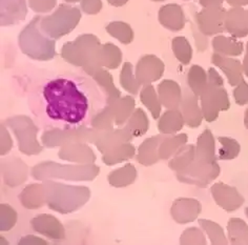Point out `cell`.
<instances>
[{
    "label": "cell",
    "instance_id": "obj_15",
    "mask_svg": "<svg viewBox=\"0 0 248 245\" xmlns=\"http://www.w3.org/2000/svg\"><path fill=\"white\" fill-rule=\"evenodd\" d=\"M228 231L231 241L234 244H247L248 226L241 219H232L228 223Z\"/></svg>",
    "mask_w": 248,
    "mask_h": 245
},
{
    "label": "cell",
    "instance_id": "obj_11",
    "mask_svg": "<svg viewBox=\"0 0 248 245\" xmlns=\"http://www.w3.org/2000/svg\"><path fill=\"white\" fill-rule=\"evenodd\" d=\"M197 160L204 163H215V143L212 133L205 131L198 141V158Z\"/></svg>",
    "mask_w": 248,
    "mask_h": 245
},
{
    "label": "cell",
    "instance_id": "obj_2",
    "mask_svg": "<svg viewBox=\"0 0 248 245\" xmlns=\"http://www.w3.org/2000/svg\"><path fill=\"white\" fill-rule=\"evenodd\" d=\"M209 85L202 94L203 113L207 121H214L218 117L219 111H227L229 101L226 91L222 89L223 80L214 68L209 70Z\"/></svg>",
    "mask_w": 248,
    "mask_h": 245
},
{
    "label": "cell",
    "instance_id": "obj_12",
    "mask_svg": "<svg viewBox=\"0 0 248 245\" xmlns=\"http://www.w3.org/2000/svg\"><path fill=\"white\" fill-rule=\"evenodd\" d=\"M213 45L217 52L226 55L239 56L243 52V43L226 37H217L214 39Z\"/></svg>",
    "mask_w": 248,
    "mask_h": 245
},
{
    "label": "cell",
    "instance_id": "obj_14",
    "mask_svg": "<svg viewBox=\"0 0 248 245\" xmlns=\"http://www.w3.org/2000/svg\"><path fill=\"white\" fill-rule=\"evenodd\" d=\"M183 113L186 119V123L189 127L196 128L201 123L202 116L199 110V106L197 104V99L195 97H186L183 102Z\"/></svg>",
    "mask_w": 248,
    "mask_h": 245
},
{
    "label": "cell",
    "instance_id": "obj_5",
    "mask_svg": "<svg viewBox=\"0 0 248 245\" xmlns=\"http://www.w3.org/2000/svg\"><path fill=\"white\" fill-rule=\"evenodd\" d=\"M225 26L229 33L235 37H246L248 34L247 12L241 8H235L227 13Z\"/></svg>",
    "mask_w": 248,
    "mask_h": 245
},
{
    "label": "cell",
    "instance_id": "obj_25",
    "mask_svg": "<svg viewBox=\"0 0 248 245\" xmlns=\"http://www.w3.org/2000/svg\"><path fill=\"white\" fill-rule=\"evenodd\" d=\"M222 2V0H201V4L204 7H216Z\"/></svg>",
    "mask_w": 248,
    "mask_h": 245
},
{
    "label": "cell",
    "instance_id": "obj_21",
    "mask_svg": "<svg viewBox=\"0 0 248 245\" xmlns=\"http://www.w3.org/2000/svg\"><path fill=\"white\" fill-rule=\"evenodd\" d=\"M180 152H181V154L177 156L170 164V166L173 169L184 168L186 165L188 164L189 161L193 159V157H194V147H185L182 150H180Z\"/></svg>",
    "mask_w": 248,
    "mask_h": 245
},
{
    "label": "cell",
    "instance_id": "obj_4",
    "mask_svg": "<svg viewBox=\"0 0 248 245\" xmlns=\"http://www.w3.org/2000/svg\"><path fill=\"white\" fill-rule=\"evenodd\" d=\"M164 65L157 57L146 56L138 64V79L141 82H151L161 77Z\"/></svg>",
    "mask_w": 248,
    "mask_h": 245
},
{
    "label": "cell",
    "instance_id": "obj_3",
    "mask_svg": "<svg viewBox=\"0 0 248 245\" xmlns=\"http://www.w3.org/2000/svg\"><path fill=\"white\" fill-rule=\"evenodd\" d=\"M212 192L217 203L227 212H234L244 203V198L234 187L219 183L213 186Z\"/></svg>",
    "mask_w": 248,
    "mask_h": 245
},
{
    "label": "cell",
    "instance_id": "obj_1",
    "mask_svg": "<svg viewBox=\"0 0 248 245\" xmlns=\"http://www.w3.org/2000/svg\"><path fill=\"white\" fill-rule=\"evenodd\" d=\"M22 90L31 114L42 129L89 127L107 103L95 81L76 72L33 70L26 75Z\"/></svg>",
    "mask_w": 248,
    "mask_h": 245
},
{
    "label": "cell",
    "instance_id": "obj_26",
    "mask_svg": "<svg viewBox=\"0 0 248 245\" xmlns=\"http://www.w3.org/2000/svg\"><path fill=\"white\" fill-rule=\"evenodd\" d=\"M226 1L233 7H242V5L248 4V0H226Z\"/></svg>",
    "mask_w": 248,
    "mask_h": 245
},
{
    "label": "cell",
    "instance_id": "obj_18",
    "mask_svg": "<svg viewBox=\"0 0 248 245\" xmlns=\"http://www.w3.org/2000/svg\"><path fill=\"white\" fill-rule=\"evenodd\" d=\"M172 49L179 61L187 65L191 59V48L189 43L183 37H178L172 40Z\"/></svg>",
    "mask_w": 248,
    "mask_h": 245
},
{
    "label": "cell",
    "instance_id": "obj_29",
    "mask_svg": "<svg viewBox=\"0 0 248 245\" xmlns=\"http://www.w3.org/2000/svg\"><path fill=\"white\" fill-rule=\"evenodd\" d=\"M245 215H246L247 218H248V207H246V209H245Z\"/></svg>",
    "mask_w": 248,
    "mask_h": 245
},
{
    "label": "cell",
    "instance_id": "obj_22",
    "mask_svg": "<svg viewBox=\"0 0 248 245\" xmlns=\"http://www.w3.org/2000/svg\"><path fill=\"white\" fill-rule=\"evenodd\" d=\"M186 142V136L185 135H181L172 138V139L167 140L163 147H161V158H169V157L171 155V153H173L180 144L185 143Z\"/></svg>",
    "mask_w": 248,
    "mask_h": 245
},
{
    "label": "cell",
    "instance_id": "obj_13",
    "mask_svg": "<svg viewBox=\"0 0 248 245\" xmlns=\"http://www.w3.org/2000/svg\"><path fill=\"white\" fill-rule=\"evenodd\" d=\"M182 125L183 121L181 114L178 111H170L165 113L163 117L161 118L159 122V130L161 133L170 134L182 129Z\"/></svg>",
    "mask_w": 248,
    "mask_h": 245
},
{
    "label": "cell",
    "instance_id": "obj_8",
    "mask_svg": "<svg viewBox=\"0 0 248 245\" xmlns=\"http://www.w3.org/2000/svg\"><path fill=\"white\" fill-rule=\"evenodd\" d=\"M200 212L199 202L194 200H179L171 209V213L178 222L193 221Z\"/></svg>",
    "mask_w": 248,
    "mask_h": 245
},
{
    "label": "cell",
    "instance_id": "obj_30",
    "mask_svg": "<svg viewBox=\"0 0 248 245\" xmlns=\"http://www.w3.org/2000/svg\"><path fill=\"white\" fill-rule=\"evenodd\" d=\"M246 56L248 57V42H247V52H246Z\"/></svg>",
    "mask_w": 248,
    "mask_h": 245
},
{
    "label": "cell",
    "instance_id": "obj_7",
    "mask_svg": "<svg viewBox=\"0 0 248 245\" xmlns=\"http://www.w3.org/2000/svg\"><path fill=\"white\" fill-rule=\"evenodd\" d=\"M213 62L220 66L222 71H224L231 85H237L243 80V65L240 64V61L221 57L216 54L213 56Z\"/></svg>",
    "mask_w": 248,
    "mask_h": 245
},
{
    "label": "cell",
    "instance_id": "obj_10",
    "mask_svg": "<svg viewBox=\"0 0 248 245\" xmlns=\"http://www.w3.org/2000/svg\"><path fill=\"white\" fill-rule=\"evenodd\" d=\"M160 99L166 108H177L180 99H181V91L179 85L173 81L166 80L159 85Z\"/></svg>",
    "mask_w": 248,
    "mask_h": 245
},
{
    "label": "cell",
    "instance_id": "obj_16",
    "mask_svg": "<svg viewBox=\"0 0 248 245\" xmlns=\"http://www.w3.org/2000/svg\"><path fill=\"white\" fill-rule=\"evenodd\" d=\"M188 84L190 85L191 90L194 91L196 95H201L205 91L206 74L202 70L201 66L194 65L191 67L188 74Z\"/></svg>",
    "mask_w": 248,
    "mask_h": 245
},
{
    "label": "cell",
    "instance_id": "obj_23",
    "mask_svg": "<svg viewBox=\"0 0 248 245\" xmlns=\"http://www.w3.org/2000/svg\"><path fill=\"white\" fill-rule=\"evenodd\" d=\"M200 223L202 224L203 228L208 231L210 238H212L213 243H226L224 234H223L222 229L218 225L208 221H200Z\"/></svg>",
    "mask_w": 248,
    "mask_h": 245
},
{
    "label": "cell",
    "instance_id": "obj_27",
    "mask_svg": "<svg viewBox=\"0 0 248 245\" xmlns=\"http://www.w3.org/2000/svg\"><path fill=\"white\" fill-rule=\"evenodd\" d=\"M243 71L245 72L246 76L248 77V57H247V56H245V58H244V62H243Z\"/></svg>",
    "mask_w": 248,
    "mask_h": 245
},
{
    "label": "cell",
    "instance_id": "obj_6",
    "mask_svg": "<svg viewBox=\"0 0 248 245\" xmlns=\"http://www.w3.org/2000/svg\"><path fill=\"white\" fill-rule=\"evenodd\" d=\"M223 16H224V11L216 7L212 8V10L202 12L201 14L198 15V20H199L202 32L207 35L222 32Z\"/></svg>",
    "mask_w": 248,
    "mask_h": 245
},
{
    "label": "cell",
    "instance_id": "obj_9",
    "mask_svg": "<svg viewBox=\"0 0 248 245\" xmlns=\"http://www.w3.org/2000/svg\"><path fill=\"white\" fill-rule=\"evenodd\" d=\"M160 21L170 30L178 31L184 27V16L181 8L176 4L163 7L160 11Z\"/></svg>",
    "mask_w": 248,
    "mask_h": 245
},
{
    "label": "cell",
    "instance_id": "obj_28",
    "mask_svg": "<svg viewBox=\"0 0 248 245\" xmlns=\"http://www.w3.org/2000/svg\"><path fill=\"white\" fill-rule=\"evenodd\" d=\"M244 124L245 128L248 130V109H246L245 111V117H244Z\"/></svg>",
    "mask_w": 248,
    "mask_h": 245
},
{
    "label": "cell",
    "instance_id": "obj_24",
    "mask_svg": "<svg viewBox=\"0 0 248 245\" xmlns=\"http://www.w3.org/2000/svg\"><path fill=\"white\" fill-rule=\"evenodd\" d=\"M235 102L239 105H245L248 103V84L243 79L239 83V86L233 92Z\"/></svg>",
    "mask_w": 248,
    "mask_h": 245
},
{
    "label": "cell",
    "instance_id": "obj_17",
    "mask_svg": "<svg viewBox=\"0 0 248 245\" xmlns=\"http://www.w3.org/2000/svg\"><path fill=\"white\" fill-rule=\"evenodd\" d=\"M219 141L222 144V148L219 150V158L222 160H232L238 157L240 153V144L231 138L219 137Z\"/></svg>",
    "mask_w": 248,
    "mask_h": 245
},
{
    "label": "cell",
    "instance_id": "obj_32",
    "mask_svg": "<svg viewBox=\"0 0 248 245\" xmlns=\"http://www.w3.org/2000/svg\"><path fill=\"white\" fill-rule=\"evenodd\" d=\"M247 17H248V11H247Z\"/></svg>",
    "mask_w": 248,
    "mask_h": 245
},
{
    "label": "cell",
    "instance_id": "obj_31",
    "mask_svg": "<svg viewBox=\"0 0 248 245\" xmlns=\"http://www.w3.org/2000/svg\"><path fill=\"white\" fill-rule=\"evenodd\" d=\"M156 1H162V0H156Z\"/></svg>",
    "mask_w": 248,
    "mask_h": 245
},
{
    "label": "cell",
    "instance_id": "obj_19",
    "mask_svg": "<svg viewBox=\"0 0 248 245\" xmlns=\"http://www.w3.org/2000/svg\"><path fill=\"white\" fill-rule=\"evenodd\" d=\"M142 102H143L148 109L151 110L152 114L154 116V118L156 119L158 118L159 114H160V104L158 102V99L156 96V93H155L153 86H147L142 92Z\"/></svg>",
    "mask_w": 248,
    "mask_h": 245
},
{
    "label": "cell",
    "instance_id": "obj_20",
    "mask_svg": "<svg viewBox=\"0 0 248 245\" xmlns=\"http://www.w3.org/2000/svg\"><path fill=\"white\" fill-rule=\"evenodd\" d=\"M157 140L158 139L152 138V139L146 140L143 146L141 147L140 161L143 164H152V163L157 161L156 156H155V147H157Z\"/></svg>",
    "mask_w": 248,
    "mask_h": 245
}]
</instances>
